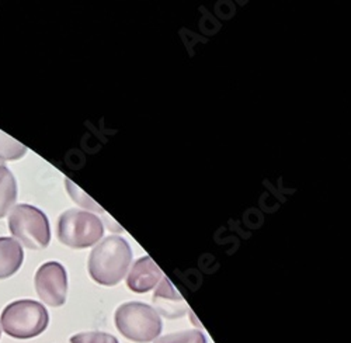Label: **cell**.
Instances as JSON below:
<instances>
[{
    "instance_id": "6da1fadb",
    "label": "cell",
    "mask_w": 351,
    "mask_h": 343,
    "mask_svg": "<svg viewBox=\"0 0 351 343\" xmlns=\"http://www.w3.org/2000/svg\"><path fill=\"white\" fill-rule=\"evenodd\" d=\"M132 249L123 238L111 235L104 238L90 253L89 273L101 285L119 284L130 270Z\"/></svg>"
},
{
    "instance_id": "7a4b0ae2",
    "label": "cell",
    "mask_w": 351,
    "mask_h": 343,
    "mask_svg": "<svg viewBox=\"0 0 351 343\" xmlns=\"http://www.w3.org/2000/svg\"><path fill=\"white\" fill-rule=\"evenodd\" d=\"M115 327L120 333L138 343H149L159 338L162 320L159 312L139 301L121 304L115 311Z\"/></svg>"
},
{
    "instance_id": "3957f363",
    "label": "cell",
    "mask_w": 351,
    "mask_h": 343,
    "mask_svg": "<svg viewBox=\"0 0 351 343\" xmlns=\"http://www.w3.org/2000/svg\"><path fill=\"white\" fill-rule=\"evenodd\" d=\"M49 322L47 308L34 300L9 304L0 317V328L14 339H33L41 335Z\"/></svg>"
},
{
    "instance_id": "277c9868",
    "label": "cell",
    "mask_w": 351,
    "mask_h": 343,
    "mask_svg": "<svg viewBox=\"0 0 351 343\" xmlns=\"http://www.w3.org/2000/svg\"><path fill=\"white\" fill-rule=\"evenodd\" d=\"M104 234L103 221L99 215L80 211L76 209L68 210L58 220V238L73 249H84L97 244Z\"/></svg>"
},
{
    "instance_id": "5b68a950",
    "label": "cell",
    "mask_w": 351,
    "mask_h": 343,
    "mask_svg": "<svg viewBox=\"0 0 351 343\" xmlns=\"http://www.w3.org/2000/svg\"><path fill=\"white\" fill-rule=\"evenodd\" d=\"M9 230L28 249H44L51 241L47 215L37 207L28 204L13 207L9 215Z\"/></svg>"
},
{
    "instance_id": "8992f818",
    "label": "cell",
    "mask_w": 351,
    "mask_h": 343,
    "mask_svg": "<svg viewBox=\"0 0 351 343\" xmlns=\"http://www.w3.org/2000/svg\"><path fill=\"white\" fill-rule=\"evenodd\" d=\"M36 290L41 301L49 307H61L66 301L68 276L65 268L58 262L40 266L36 273Z\"/></svg>"
},
{
    "instance_id": "52a82bcc",
    "label": "cell",
    "mask_w": 351,
    "mask_h": 343,
    "mask_svg": "<svg viewBox=\"0 0 351 343\" xmlns=\"http://www.w3.org/2000/svg\"><path fill=\"white\" fill-rule=\"evenodd\" d=\"M162 277V270L151 257L142 256L132 265V269L127 277V285L134 293H148L156 287Z\"/></svg>"
},
{
    "instance_id": "ba28073f",
    "label": "cell",
    "mask_w": 351,
    "mask_h": 343,
    "mask_svg": "<svg viewBox=\"0 0 351 343\" xmlns=\"http://www.w3.org/2000/svg\"><path fill=\"white\" fill-rule=\"evenodd\" d=\"M154 303L158 307L156 311H159L166 318H180L184 317L189 311L183 297L174 290L167 277H162L159 281L158 289L154 294Z\"/></svg>"
},
{
    "instance_id": "9c48e42d",
    "label": "cell",
    "mask_w": 351,
    "mask_h": 343,
    "mask_svg": "<svg viewBox=\"0 0 351 343\" xmlns=\"http://www.w3.org/2000/svg\"><path fill=\"white\" fill-rule=\"evenodd\" d=\"M24 252L13 238H0V280L17 273L23 265Z\"/></svg>"
},
{
    "instance_id": "30bf717a",
    "label": "cell",
    "mask_w": 351,
    "mask_h": 343,
    "mask_svg": "<svg viewBox=\"0 0 351 343\" xmlns=\"http://www.w3.org/2000/svg\"><path fill=\"white\" fill-rule=\"evenodd\" d=\"M17 183L12 172L0 165V218H3L16 203Z\"/></svg>"
},
{
    "instance_id": "8fae6325",
    "label": "cell",
    "mask_w": 351,
    "mask_h": 343,
    "mask_svg": "<svg viewBox=\"0 0 351 343\" xmlns=\"http://www.w3.org/2000/svg\"><path fill=\"white\" fill-rule=\"evenodd\" d=\"M27 152V148L19 141L0 131V161H17Z\"/></svg>"
},
{
    "instance_id": "7c38bea8",
    "label": "cell",
    "mask_w": 351,
    "mask_h": 343,
    "mask_svg": "<svg viewBox=\"0 0 351 343\" xmlns=\"http://www.w3.org/2000/svg\"><path fill=\"white\" fill-rule=\"evenodd\" d=\"M155 343H207V339L198 329H189L156 338Z\"/></svg>"
},
{
    "instance_id": "4fadbf2b",
    "label": "cell",
    "mask_w": 351,
    "mask_h": 343,
    "mask_svg": "<svg viewBox=\"0 0 351 343\" xmlns=\"http://www.w3.org/2000/svg\"><path fill=\"white\" fill-rule=\"evenodd\" d=\"M71 343H119V340L106 332H82L73 335Z\"/></svg>"
},
{
    "instance_id": "5bb4252c",
    "label": "cell",
    "mask_w": 351,
    "mask_h": 343,
    "mask_svg": "<svg viewBox=\"0 0 351 343\" xmlns=\"http://www.w3.org/2000/svg\"><path fill=\"white\" fill-rule=\"evenodd\" d=\"M65 183H66V187H68V190H69V194L73 197V200H75V202H76L77 204H80V206H83V207H86V209L101 210L99 206L95 204V202H93L92 198L87 197V196H86L77 186H75L71 180H66Z\"/></svg>"
},
{
    "instance_id": "9a60e30c",
    "label": "cell",
    "mask_w": 351,
    "mask_h": 343,
    "mask_svg": "<svg viewBox=\"0 0 351 343\" xmlns=\"http://www.w3.org/2000/svg\"><path fill=\"white\" fill-rule=\"evenodd\" d=\"M0 165H5V162H3V161H0Z\"/></svg>"
},
{
    "instance_id": "2e32d148",
    "label": "cell",
    "mask_w": 351,
    "mask_h": 343,
    "mask_svg": "<svg viewBox=\"0 0 351 343\" xmlns=\"http://www.w3.org/2000/svg\"><path fill=\"white\" fill-rule=\"evenodd\" d=\"M0 335H2V328H0Z\"/></svg>"
}]
</instances>
